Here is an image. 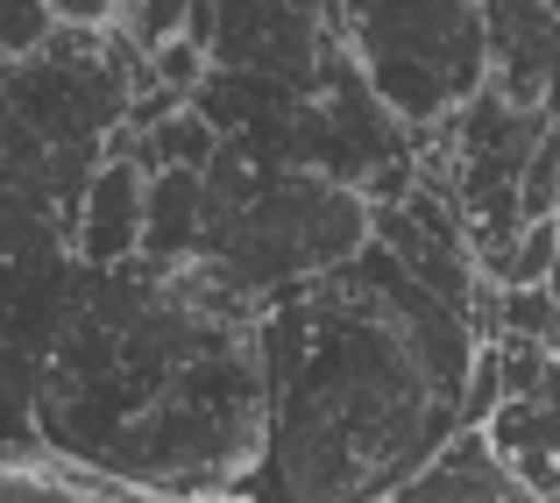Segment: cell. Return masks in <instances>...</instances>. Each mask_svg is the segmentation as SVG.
I'll return each instance as SVG.
<instances>
[{
	"instance_id": "7",
	"label": "cell",
	"mask_w": 560,
	"mask_h": 503,
	"mask_svg": "<svg viewBox=\"0 0 560 503\" xmlns=\"http://www.w3.org/2000/svg\"><path fill=\"white\" fill-rule=\"evenodd\" d=\"M482 43H490V93L518 114L560 121V8L539 0H490L482 8Z\"/></svg>"
},
{
	"instance_id": "3",
	"label": "cell",
	"mask_w": 560,
	"mask_h": 503,
	"mask_svg": "<svg viewBox=\"0 0 560 503\" xmlns=\"http://www.w3.org/2000/svg\"><path fill=\"white\" fill-rule=\"evenodd\" d=\"M370 248V206L313 171H262L234 150L206 164V213H199V262L220 270L242 299L270 305L305 277L341 270Z\"/></svg>"
},
{
	"instance_id": "1",
	"label": "cell",
	"mask_w": 560,
	"mask_h": 503,
	"mask_svg": "<svg viewBox=\"0 0 560 503\" xmlns=\"http://www.w3.org/2000/svg\"><path fill=\"white\" fill-rule=\"evenodd\" d=\"M256 313L206 262L79 270L28 390L36 447L142 496L234 503L262 433Z\"/></svg>"
},
{
	"instance_id": "11",
	"label": "cell",
	"mask_w": 560,
	"mask_h": 503,
	"mask_svg": "<svg viewBox=\"0 0 560 503\" xmlns=\"http://www.w3.org/2000/svg\"><path fill=\"white\" fill-rule=\"evenodd\" d=\"M518 220H525V227H547V220H560V121L533 142V156H525Z\"/></svg>"
},
{
	"instance_id": "4",
	"label": "cell",
	"mask_w": 560,
	"mask_h": 503,
	"mask_svg": "<svg viewBox=\"0 0 560 503\" xmlns=\"http://www.w3.org/2000/svg\"><path fill=\"white\" fill-rule=\"evenodd\" d=\"M327 22L355 79L405 136L454 121L490 79L476 0H355V8H327Z\"/></svg>"
},
{
	"instance_id": "14",
	"label": "cell",
	"mask_w": 560,
	"mask_h": 503,
	"mask_svg": "<svg viewBox=\"0 0 560 503\" xmlns=\"http://www.w3.org/2000/svg\"><path fill=\"white\" fill-rule=\"evenodd\" d=\"M28 447H36V433H28V383L0 354V454H28Z\"/></svg>"
},
{
	"instance_id": "9",
	"label": "cell",
	"mask_w": 560,
	"mask_h": 503,
	"mask_svg": "<svg viewBox=\"0 0 560 503\" xmlns=\"http://www.w3.org/2000/svg\"><path fill=\"white\" fill-rule=\"evenodd\" d=\"M383 503H539V496L482 447V433H454L405 490H390Z\"/></svg>"
},
{
	"instance_id": "6",
	"label": "cell",
	"mask_w": 560,
	"mask_h": 503,
	"mask_svg": "<svg viewBox=\"0 0 560 503\" xmlns=\"http://www.w3.org/2000/svg\"><path fill=\"white\" fill-rule=\"evenodd\" d=\"M185 43L206 50V71H234V79H262L313 100L334 22L327 8H291V0H213V8L191 0Z\"/></svg>"
},
{
	"instance_id": "5",
	"label": "cell",
	"mask_w": 560,
	"mask_h": 503,
	"mask_svg": "<svg viewBox=\"0 0 560 503\" xmlns=\"http://www.w3.org/2000/svg\"><path fill=\"white\" fill-rule=\"evenodd\" d=\"M71 291H79L71 227L36 199H0V354L28 390L65 327Z\"/></svg>"
},
{
	"instance_id": "8",
	"label": "cell",
	"mask_w": 560,
	"mask_h": 503,
	"mask_svg": "<svg viewBox=\"0 0 560 503\" xmlns=\"http://www.w3.org/2000/svg\"><path fill=\"white\" fill-rule=\"evenodd\" d=\"M142 177L121 156H100V171L85 177L79 206H71V256L79 270H121L142 248Z\"/></svg>"
},
{
	"instance_id": "13",
	"label": "cell",
	"mask_w": 560,
	"mask_h": 503,
	"mask_svg": "<svg viewBox=\"0 0 560 503\" xmlns=\"http://www.w3.org/2000/svg\"><path fill=\"white\" fill-rule=\"evenodd\" d=\"M50 36H57V22H50V8H43V0H0V65L36 57Z\"/></svg>"
},
{
	"instance_id": "2",
	"label": "cell",
	"mask_w": 560,
	"mask_h": 503,
	"mask_svg": "<svg viewBox=\"0 0 560 503\" xmlns=\"http://www.w3.org/2000/svg\"><path fill=\"white\" fill-rule=\"evenodd\" d=\"M482 340L383 248L256 313L262 433L234 503H383L454 433Z\"/></svg>"
},
{
	"instance_id": "12",
	"label": "cell",
	"mask_w": 560,
	"mask_h": 503,
	"mask_svg": "<svg viewBox=\"0 0 560 503\" xmlns=\"http://www.w3.org/2000/svg\"><path fill=\"white\" fill-rule=\"evenodd\" d=\"M553 270H560V220L525 227L518 242H511V262H504V277H497V291H547Z\"/></svg>"
},
{
	"instance_id": "10",
	"label": "cell",
	"mask_w": 560,
	"mask_h": 503,
	"mask_svg": "<svg viewBox=\"0 0 560 503\" xmlns=\"http://www.w3.org/2000/svg\"><path fill=\"white\" fill-rule=\"evenodd\" d=\"M0 503H178V496H142L121 482H100L85 468L57 461V454H0Z\"/></svg>"
}]
</instances>
